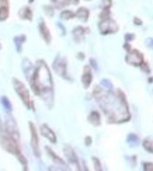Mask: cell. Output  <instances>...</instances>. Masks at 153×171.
<instances>
[{
  "mask_svg": "<svg viewBox=\"0 0 153 171\" xmlns=\"http://www.w3.org/2000/svg\"><path fill=\"white\" fill-rule=\"evenodd\" d=\"M93 95L97 100L98 105L101 107L103 112L105 114L108 122L111 123H122L129 121L131 118V114L128 111V105H126L125 97L121 91L113 93L111 91L107 93L104 91L103 87H96L94 91H93Z\"/></svg>",
  "mask_w": 153,
  "mask_h": 171,
  "instance_id": "1",
  "label": "cell"
},
{
  "mask_svg": "<svg viewBox=\"0 0 153 171\" xmlns=\"http://www.w3.org/2000/svg\"><path fill=\"white\" fill-rule=\"evenodd\" d=\"M31 84V89L35 93V95H40L44 101H48L49 107H52L53 98V81L49 72V67L44 60H38L35 65L32 74L28 77Z\"/></svg>",
  "mask_w": 153,
  "mask_h": 171,
  "instance_id": "2",
  "label": "cell"
},
{
  "mask_svg": "<svg viewBox=\"0 0 153 171\" xmlns=\"http://www.w3.org/2000/svg\"><path fill=\"white\" fill-rule=\"evenodd\" d=\"M0 144H2V147H3L6 152L11 153L13 156L17 157V160L23 164L24 170H27V160H25L24 154L21 153L19 140H15L11 135L6 131V128H4V125L2 122H0Z\"/></svg>",
  "mask_w": 153,
  "mask_h": 171,
  "instance_id": "3",
  "label": "cell"
},
{
  "mask_svg": "<svg viewBox=\"0 0 153 171\" xmlns=\"http://www.w3.org/2000/svg\"><path fill=\"white\" fill-rule=\"evenodd\" d=\"M13 86H14L15 93L20 95V98H21V101L24 102L25 107L31 111H35L34 110V101H32V98H31L30 93H28L27 87L24 86V83H21L19 79H13Z\"/></svg>",
  "mask_w": 153,
  "mask_h": 171,
  "instance_id": "4",
  "label": "cell"
},
{
  "mask_svg": "<svg viewBox=\"0 0 153 171\" xmlns=\"http://www.w3.org/2000/svg\"><path fill=\"white\" fill-rule=\"evenodd\" d=\"M98 28H100V32L103 35H107V34H114L118 31V25L117 23L114 21L113 19H104V20H100L98 23Z\"/></svg>",
  "mask_w": 153,
  "mask_h": 171,
  "instance_id": "5",
  "label": "cell"
},
{
  "mask_svg": "<svg viewBox=\"0 0 153 171\" xmlns=\"http://www.w3.org/2000/svg\"><path fill=\"white\" fill-rule=\"evenodd\" d=\"M4 128H6V131L9 132L10 135H11L15 140L20 142V131H19V126H17V123H15L14 118H13L10 114H7L6 118H4Z\"/></svg>",
  "mask_w": 153,
  "mask_h": 171,
  "instance_id": "6",
  "label": "cell"
},
{
  "mask_svg": "<svg viewBox=\"0 0 153 171\" xmlns=\"http://www.w3.org/2000/svg\"><path fill=\"white\" fill-rule=\"evenodd\" d=\"M53 70L62 76L63 79L69 80V76H67V65H66V59L62 58V56H58V58L53 60Z\"/></svg>",
  "mask_w": 153,
  "mask_h": 171,
  "instance_id": "7",
  "label": "cell"
},
{
  "mask_svg": "<svg viewBox=\"0 0 153 171\" xmlns=\"http://www.w3.org/2000/svg\"><path fill=\"white\" fill-rule=\"evenodd\" d=\"M125 60L128 65L132 66H141L143 63V55L139 51H129L128 55L125 56Z\"/></svg>",
  "mask_w": 153,
  "mask_h": 171,
  "instance_id": "8",
  "label": "cell"
},
{
  "mask_svg": "<svg viewBox=\"0 0 153 171\" xmlns=\"http://www.w3.org/2000/svg\"><path fill=\"white\" fill-rule=\"evenodd\" d=\"M30 132H31V147H32V152L35 154V157H40V144H38V135H37V129H35V125L32 122H30Z\"/></svg>",
  "mask_w": 153,
  "mask_h": 171,
  "instance_id": "9",
  "label": "cell"
},
{
  "mask_svg": "<svg viewBox=\"0 0 153 171\" xmlns=\"http://www.w3.org/2000/svg\"><path fill=\"white\" fill-rule=\"evenodd\" d=\"M65 156H66V159L69 160V163H70L72 165H74V168H77V170H80V165H79V160H77V156L74 154L73 149L69 146L65 147Z\"/></svg>",
  "mask_w": 153,
  "mask_h": 171,
  "instance_id": "10",
  "label": "cell"
},
{
  "mask_svg": "<svg viewBox=\"0 0 153 171\" xmlns=\"http://www.w3.org/2000/svg\"><path fill=\"white\" fill-rule=\"evenodd\" d=\"M41 133H42V136H45L46 139H48L51 143H56V135H55V132L52 131V129L49 128L48 125H41Z\"/></svg>",
  "mask_w": 153,
  "mask_h": 171,
  "instance_id": "11",
  "label": "cell"
},
{
  "mask_svg": "<svg viewBox=\"0 0 153 171\" xmlns=\"http://www.w3.org/2000/svg\"><path fill=\"white\" fill-rule=\"evenodd\" d=\"M89 32V30L87 28H83V27H76L73 31H72V35H73L74 41L76 42H83V40H84V35Z\"/></svg>",
  "mask_w": 153,
  "mask_h": 171,
  "instance_id": "12",
  "label": "cell"
},
{
  "mask_svg": "<svg viewBox=\"0 0 153 171\" xmlns=\"http://www.w3.org/2000/svg\"><path fill=\"white\" fill-rule=\"evenodd\" d=\"M9 17V0H0V21H6Z\"/></svg>",
  "mask_w": 153,
  "mask_h": 171,
  "instance_id": "13",
  "label": "cell"
},
{
  "mask_svg": "<svg viewBox=\"0 0 153 171\" xmlns=\"http://www.w3.org/2000/svg\"><path fill=\"white\" fill-rule=\"evenodd\" d=\"M40 34H41V37H42V40L45 41L46 44H49L51 42V32H49V30H48V27H46V24L44 21H41L40 23Z\"/></svg>",
  "mask_w": 153,
  "mask_h": 171,
  "instance_id": "14",
  "label": "cell"
},
{
  "mask_svg": "<svg viewBox=\"0 0 153 171\" xmlns=\"http://www.w3.org/2000/svg\"><path fill=\"white\" fill-rule=\"evenodd\" d=\"M91 80H93V74H91V70H90V67L86 66L84 67V73L82 76V83L84 87H89L91 84Z\"/></svg>",
  "mask_w": 153,
  "mask_h": 171,
  "instance_id": "15",
  "label": "cell"
},
{
  "mask_svg": "<svg viewBox=\"0 0 153 171\" xmlns=\"http://www.w3.org/2000/svg\"><path fill=\"white\" fill-rule=\"evenodd\" d=\"M34 69H35V67H34V65L31 63V60H30V59H24V60H23V72L25 73L27 79L31 76V74H32Z\"/></svg>",
  "mask_w": 153,
  "mask_h": 171,
  "instance_id": "16",
  "label": "cell"
},
{
  "mask_svg": "<svg viewBox=\"0 0 153 171\" xmlns=\"http://www.w3.org/2000/svg\"><path fill=\"white\" fill-rule=\"evenodd\" d=\"M19 15L21 20H27V21H30L31 19H32V11H31V9L28 6L23 7V9L19 10Z\"/></svg>",
  "mask_w": 153,
  "mask_h": 171,
  "instance_id": "17",
  "label": "cell"
},
{
  "mask_svg": "<svg viewBox=\"0 0 153 171\" xmlns=\"http://www.w3.org/2000/svg\"><path fill=\"white\" fill-rule=\"evenodd\" d=\"M45 150H46V153L49 154V157H51V159H52L53 161L56 163V164H59V165H62L63 168H66V167H65V165H66V164H65V161H63V160H62L59 156H56L55 153L52 152V149H51V147H45Z\"/></svg>",
  "mask_w": 153,
  "mask_h": 171,
  "instance_id": "18",
  "label": "cell"
},
{
  "mask_svg": "<svg viewBox=\"0 0 153 171\" xmlns=\"http://www.w3.org/2000/svg\"><path fill=\"white\" fill-rule=\"evenodd\" d=\"M25 35H15L14 38H13V42H14V45H15V49H17V52H21V46H23V44L25 42Z\"/></svg>",
  "mask_w": 153,
  "mask_h": 171,
  "instance_id": "19",
  "label": "cell"
},
{
  "mask_svg": "<svg viewBox=\"0 0 153 171\" xmlns=\"http://www.w3.org/2000/svg\"><path fill=\"white\" fill-rule=\"evenodd\" d=\"M89 14L90 13L86 7H80V9L76 11V17L79 20H82V21H87V20H89Z\"/></svg>",
  "mask_w": 153,
  "mask_h": 171,
  "instance_id": "20",
  "label": "cell"
},
{
  "mask_svg": "<svg viewBox=\"0 0 153 171\" xmlns=\"http://www.w3.org/2000/svg\"><path fill=\"white\" fill-rule=\"evenodd\" d=\"M0 102H2V105H3L4 111H6L7 114H10L13 111V105H11L10 100L6 97V95H2V97H0Z\"/></svg>",
  "mask_w": 153,
  "mask_h": 171,
  "instance_id": "21",
  "label": "cell"
},
{
  "mask_svg": "<svg viewBox=\"0 0 153 171\" xmlns=\"http://www.w3.org/2000/svg\"><path fill=\"white\" fill-rule=\"evenodd\" d=\"M89 122L94 126H98L100 125V114L97 111H91L89 115Z\"/></svg>",
  "mask_w": 153,
  "mask_h": 171,
  "instance_id": "22",
  "label": "cell"
},
{
  "mask_svg": "<svg viewBox=\"0 0 153 171\" xmlns=\"http://www.w3.org/2000/svg\"><path fill=\"white\" fill-rule=\"evenodd\" d=\"M52 4L56 7V9H63V7L69 6L72 3V0H51Z\"/></svg>",
  "mask_w": 153,
  "mask_h": 171,
  "instance_id": "23",
  "label": "cell"
},
{
  "mask_svg": "<svg viewBox=\"0 0 153 171\" xmlns=\"http://www.w3.org/2000/svg\"><path fill=\"white\" fill-rule=\"evenodd\" d=\"M73 17H76V13L70 11V10H63L61 13V20H72Z\"/></svg>",
  "mask_w": 153,
  "mask_h": 171,
  "instance_id": "24",
  "label": "cell"
},
{
  "mask_svg": "<svg viewBox=\"0 0 153 171\" xmlns=\"http://www.w3.org/2000/svg\"><path fill=\"white\" fill-rule=\"evenodd\" d=\"M142 146H143V149L146 150V152L153 153V140H150V139H145L143 143H142Z\"/></svg>",
  "mask_w": 153,
  "mask_h": 171,
  "instance_id": "25",
  "label": "cell"
},
{
  "mask_svg": "<svg viewBox=\"0 0 153 171\" xmlns=\"http://www.w3.org/2000/svg\"><path fill=\"white\" fill-rule=\"evenodd\" d=\"M126 140H128V143L131 144V146H135V144L139 143V138L135 133H129L128 138H126Z\"/></svg>",
  "mask_w": 153,
  "mask_h": 171,
  "instance_id": "26",
  "label": "cell"
},
{
  "mask_svg": "<svg viewBox=\"0 0 153 171\" xmlns=\"http://www.w3.org/2000/svg\"><path fill=\"white\" fill-rule=\"evenodd\" d=\"M100 86H101V87H103L104 90H108V91H111V90H113V87H114L113 83H111L110 80H107V79H103V80H101Z\"/></svg>",
  "mask_w": 153,
  "mask_h": 171,
  "instance_id": "27",
  "label": "cell"
},
{
  "mask_svg": "<svg viewBox=\"0 0 153 171\" xmlns=\"http://www.w3.org/2000/svg\"><path fill=\"white\" fill-rule=\"evenodd\" d=\"M93 164H94V168L97 171H100V170H103L101 168V164H100V161H98V159H96V157H93Z\"/></svg>",
  "mask_w": 153,
  "mask_h": 171,
  "instance_id": "28",
  "label": "cell"
},
{
  "mask_svg": "<svg viewBox=\"0 0 153 171\" xmlns=\"http://www.w3.org/2000/svg\"><path fill=\"white\" fill-rule=\"evenodd\" d=\"M143 170L145 171H153V163H143Z\"/></svg>",
  "mask_w": 153,
  "mask_h": 171,
  "instance_id": "29",
  "label": "cell"
},
{
  "mask_svg": "<svg viewBox=\"0 0 153 171\" xmlns=\"http://www.w3.org/2000/svg\"><path fill=\"white\" fill-rule=\"evenodd\" d=\"M44 11H45L49 17H51V15H53V9L51 6H44Z\"/></svg>",
  "mask_w": 153,
  "mask_h": 171,
  "instance_id": "30",
  "label": "cell"
},
{
  "mask_svg": "<svg viewBox=\"0 0 153 171\" xmlns=\"http://www.w3.org/2000/svg\"><path fill=\"white\" fill-rule=\"evenodd\" d=\"M141 69H142V72H145V73H149V72H150V69H149V66H147V63H145V62L141 65Z\"/></svg>",
  "mask_w": 153,
  "mask_h": 171,
  "instance_id": "31",
  "label": "cell"
},
{
  "mask_svg": "<svg viewBox=\"0 0 153 171\" xmlns=\"http://www.w3.org/2000/svg\"><path fill=\"white\" fill-rule=\"evenodd\" d=\"M145 42H146V46H147V48H153V40H152V38H147Z\"/></svg>",
  "mask_w": 153,
  "mask_h": 171,
  "instance_id": "32",
  "label": "cell"
},
{
  "mask_svg": "<svg viewBox=\"0 0 153 171\" xmlns=\"http://www.w3.org/2000/svg\"><path fill=\"white\" fill-rule=\"evenodd\" d=\"M103 6H104V9H110L111 7V0H104V2H103Z\"/></svg>",
  "mask_w": 153,
  "mask_h": 171,
  "instance_id": "33",
  "label": "cell"
},
{
  "mask_svg": "<svg viewBox=\"0 0 153 171\" xmlns=\"http://www.w3.org/2000/svg\"><path fill=\"white\" fill-rule=\"evenodd\" d=\"M134 38H135L134 34H126V35H125V41H126V42H128V41H132Z\"/></svg>",
  "mask_w": 153,
  "mask_h": 171,
  "instance_id": "34",
  "label": "cell"
},
{
  "mask_svg": "<svg viewBox=\"0 0 153 171\" xmlns=\"http://www.w3.org/2000/svg\"><path fill=\"white\" fill-rule=\"evenodd\" d=\"M58 27H59V30H61V34H62V35H65V34H66V31H65V27H63V25H62L61 23H58Z\"/></svg>",
  "mask_w": 153,
  "mask_h": 171,
  "instance_id": "35",
  "label": "cell"
},
{
  "mask_svg": "<svg viewBox=\"0 0 153 171\" xmlns=\"http://www.w3.org/2000/svg\"><path fill=\"white\" fill-rule=\"evenodd\" d=\"M134 24L135 25H142V20H139L138 17H135V19H134Z\"/></svg>",
  "mask_w": 153,
  "mask_h": 171,
  "instance_id": "36",
  "label": "cell"
},
{
  "mask_svg": "<svg viewBox=\"0 0 153 171\" xmlns=\"http://www.w3.org/2000/svg\"><path fill=\"white\" fill-rule=\"evenodd\" d=\"M91 138H90V136H87L86 139H84V143H86V146H90V144H91Z\"/></svg>",
  "mask_w": 153,
  "mask_h": 171,
  "instance_id": "37",
  "label": "cell"
},
{
  "mask_svg": "<svg viewBox=\"0 0 153 171\" xmlns=\"http://www.w3.org/2000/svg\"><path fill=\"white\" fill-rule=\"evenodd\" d=\"M90 65H91V66L94 67V69H97V63H96L94 59H90Z\"/></svg>",
  "mask_w": 153,
  "mask_h": 171,
  "instance_id": "38",
  "label": "cell"
},
{
  "mask_svg": "<svg viewBox=\"0 0 153 171\" xmlns=\"http://www.w3.org/2000/svg\"><path fill=\"white\" fill-rule=\"evenodd\" d=\"M77 59H84V53H77Z\"/></svg>",
  "mask_w": 153,
  "mask_h": 171,
  "instance_id": "39",
  "label": "cell"
},
{
  "mask_svg": "<svg viewBox=\"0 0 153 171\" xmlns=\"http://www.w3.org/2000/svg\"><path fill=\"white\" fill-rule=\"evenodd\" d=\"M124 48L128 49V51H131V46H129V44H124Z\"/></svg>",
  "mask_w": 153,
  "mask_h": 171,
  "instance_id": "40",
  "label": "cell"
},
{
  "mask_svg": "<svg viewBox=\"0 0 153 171\" xmlns=\"http://www.w3.org/2000/svg\"><path fill=\"white\" fill-rule=\"evenodd\" d=\"M72 3H73V4H77V3H79V0H72Z\"/></svg>",
  "mask_w": 153,
  "mask_h": 171,
  "instance_id": "41",
  "label": "cell"
},
{
  "mask_svg": "<svg viewBox=\"0 0 153 171\" xmlns=\"http://www.w3.org/2000/svg\"><path fill=\"white\" fill-rule=\"evenodd\" d=\"M28 2H30V3H32V2H34V0H28Z\"/></svg>",
  "mask_w": 153,
  "mask_h": 171,
  "instance_id": "42",
  "label": "cell"
},
{
  "mask_svg": "<svg viewBox=\"0 0 153 171\" xmlns=\"http://www.w3.org/2000/svg\"><path fill=\"white\" fill-rule=\"evenodd\" d=\"M0 49H2V45H0Z\"/></svg>",
  "mask_w": 153,
  "mask_h": 171,
  "instance_id": "43",
  "label": "cell"
},
{
  "mask_svg": "<svg viewBox=\"0 0 153 171\" xmlns=\"http://www.w3.org/2000/svg\"><path fill=\"white\" fill-rule=\"evenodd\" d=\"M87 2H89V0H87Z\"/></svg>",
  "mask_w": 153,
  "mask_h": 171,
  "instance_id": "44",
  "label": "cell"
}]
</instances>
